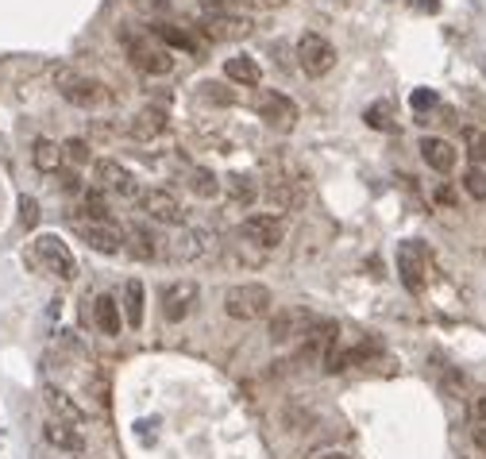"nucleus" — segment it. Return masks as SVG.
I'll return each mask as SVG.
<instances>
[{"label": "nucleus", "mask_w": 486, "mask_h": 459, "mask_svg": "<svg viewBox=\"0 0 486 459\" xmlns=\"http://www.w3.org/2000/svg\"><path fill=\"white\" fill-rule=\"evenodd\" d=\"M201 20V31L209 35V39L216 43H228V39H247V35L255 31V23L247 16H239V12H228L224 4H204L197 12Z\"/></svg>", "instance_id": "obj_3"}, {"label": "nucleus", "mask_w": 486, "mask_h": 459, "mask_svg": "<svg viewBox=\"0 0 486 459\" xmlns=\"http://www.w3.org/2000/svg\"><path fill=\"white\" fill-rule=\"evenodd\" d=\"M471 440H475V448L486 455V425H479V420H475V429H471Z\"/></svg>", "instance_id": "obj_38"}, {"label": "nucleus", "mask_w": 486, "mask_h": 459, "mask_svg": "<svg viewBox=\"0 0 486 459\" xmlns=\"http://www.w3.org/2000/svg\"><path fill=\"white\" fill-rule=\"evenodd\" d=\"M151 35L162 43V47H174V50H189V55H197V43H194V35L182 31V28H174V23H151Z\"/></svg>", "instance_id": "obj_22"}, {"label": "nucleus", "mask_w": 486, "mask_h": 459, "mask_svg": "<svg viewBox=\"0 0 486 459\" xmlns=\"http://www.w3.org/2000/svg\"><path fill=\"white\" fill-rule=\"evenodd\" d=\"M189 178V194L201 197V201H213L216 194H221V178H216L213 170H204V167H194L186 174Z\"/></svg>", "instance_id": "obj_25"}, {"label": "nucleus", "mask_w": 486, "mask_h": 459, "mask_svg": "<svg viewBox=\"0 0 486 459\" xmlns=\"http://www.w3.org/2000/svg\"><path fill=\"white\" fill-rule=\"evenodd\" d=\"M23 224H35V221H39V205H35V201H23Z\"/></svg>", "instance_id": "obj_39"}, {"label": "nucleus", "mask_w": 486, "mask_h": 459, "mask_svg": "<svg viewBox=\"0 0 486 459\" xmlns=\"http://www.w3.org/2000/svg\"><path fill=\"white\" fill-rule=\"evenodd\" d=\"M82 212H89V221H108V205H105V197H100V189H85Z\"/></svg>", "instance_id": "obj_31"}, {"label": "nucleus", "mask_w": 486, "mask_h": 459, "mask_svg": "<svg viewBox=\"0 0 486 459\" xmlns=\"http://www.w3.org/2000/svg\"><path fill=\"white\" fill-rule=\"evenodd\" d=\"M124 321H127V328H143V309H147V293H143V282L139 278H127L124 282Z\"/></svg>", "instance_id": "obj_19"}, {"label": "nucleus", "mask_w": 486, "mask_h": 459, "mask_svg": "<svg viewBox=\"0 0 486 459\" xmlns=\"http://www.w3.org/2000/svg\"><path fill=\"white\" fill-rule=\"evenodd\" d=\"M325 459H348V455H325Z\"/></svg>", "instance_id": "obj_41"}, {"label": "nucleus", "mask_w": 486, "mask_h": 459, "mask_svg": "<svg viewBox=\"0 0 486 459\" xmlns=\"http://www.w3.org/2000/svg\"><path fill=\"white\" fill-rule=\"evenodd\" d=\"M224 78L243 89H255L263 82V66L251 55H232V58H224Z\"/></svg>", "instance_id": "obj_18"}, {"label": "nucleus", "mask_w": 486, "mask_h": 459, "mask_svg": "<svg viewBox=\"0 0 486 459\" xmlns=\"http://www.w3.org/2000/svg\"><path fill=\"white\" fill-rule=\"evenodd\" d=\"M43 398H47V405H50V410L58 413V420H70V425H82V420H85V413H82L78 405H74V402H70V398H66V394H62V390L47 386V390H43Z\"/></svg>", "instance_id": "obj_26"}, {"label": "nucleus", "mask_w": 486, "mask_h": 459, "mask_svg": "<svg viewBox=\"0 0 486 459\" xmlns=\"http://www.w3.org/2000/svg\"><path fill=\"white\" fill-rule=\"evenodd\" d=\"M239 4H247V8H282V4H290V0H239Z\"/></svg>", "instance_id": "obj_37"}, {"label": "nucleus", "mask_w": 486, "mask_h": 459, "mask_svg": "<svg viewBox=\"0 0 486 459\" xmlns=\"http://www.w3.org/2000/svg\"><path fill=\"white\" fill-rule=\"evenodd\" d=\"M390 105H386V100H378V105H370L367 108V124L370 127H375V132H386V127H390Z\"/></svg>", "instance_id": "obj_33"}, {"label": "nucleus", "mask_w": 486, "mask_h": 459, "mask_svg": "<svg viewBox=\"0 0 486 459\" xmlns=\"http://www.w3.org/2000/svg\"><path fill=\"white\" fill-rule=\"evenodd\" d=\"M464 189L475 201H486V170L482 167H471L467 174H464Z\"/></svg>", "instance_id": "obj_32"}, {"label": "nucleus", "mask_w": 486, "mask_h": 459, "mask_svg": "<svg viewBox=\"0 0 486 459\" xmlns=\"http://www.w3.org/2000/svg\"><path fill=\"white\" fill-rule=\"evenodd\" d=\"M43 432H47V440L55 444V448H62V452H82L85 448V437L70 429V420H47Z\"/></svg>", "instance_id": "obj_21"}, {"label": "nucleus", "mask_w": 486, "mask_h": 459, "mask_svg": "<svg viewBox=\"0 0 486 459\" xmlns=\"http://www.w3.org/2000/svg\"><path fill=\"white\" fill-rule=\"evenodd\" d=\"M31 162H35V170H43V174H58L62 170V143H50V139H35V151H31Z\"/></svg>", "instance_id": "obj_24"}, {"label": "nucleus", "mask_w": 486, "mask_h": 459, "mask_svg": "<svg viewBox=\"0 0 486 459\" xmlns=\"http://www.w3.org/2000/svg\"><path fill=\"white\" fill-rule=\"evenodd\" d=\"M93 182L100 194H108V197H139V182H135V174L124 167L120 159H97L93 162Z\"/></svg>", "instance_id": "obj_8"}, {"label": "nucleus", "mask_w": 486, "mask_h": 459, "mask_svg": "<svg viewBox=\"0 0 486 459\" xmlns=\"http://www.w3.org/2000/svg\"><path fill=\"white\" fill-rule=\"evenodd\" d=\"M464 147H467V159L475 162V167H486V132H482V127H467Z\"/></svg>", "instance_id": "obj_27"}, {"label": "nucleus", "mask_w": 486, "mask_h": 459, "mask_svg": "<svg viewBox=\"0 0 486 459\" xmlns=\"http://www.w3.org/2000/svg\"><path fill=\"white\" fill-rule=\"evenodd\" d=\"M58 186H62V189H66V194H78V189H82V182H78V174H70V170H66V174H62V170H58Z\"/></svg>", "instance_id": "obj_35"}, {"label": "nucleus", "mask_w": 486, "mask_h": 459, "mask_svg": "<svg viewBox=\"0 0 486 459\" xmlns=\"http://www.w3.org/2000/svg\"><path fill=\"white\" fill-rule=\"evenodd\" d=\"M298 66L305 70V78H325L336 66V47H332L325 35L305 31L298 39Z\"/></svg>", "instance_id": "obj_6"}, {"label": "nucleus", "mask_w": 486, "mask_h": 459, "mask_svg": "<svg viewBox=\"0 0 486 459\" xmlns=\"http://www.w3.org/2000/svg\"><path fill=\"white\" fill-rule=\"evenodd\" d=\"M74 232L100 255H120L124 251V232L112 221H82V216H74Z\"/></svg>", "instance_id": "obj_12"}, {"label": "nucleus", "mask_w": 486, "mask_h": 459, "mask_svg": "<svg viewBox=\"0 0 486 459\" xmlns=\"http://www.w3.org/2000/svg\"><path fill=\"white\" fill-rule=\"evenodd\" d=\"M31 263L39 266V271H47V274L62 278V282H70V278L78 274V263H74V251H70L66 244H62L58 236H50V232L35 236V244H31Z\"/></svg>", "instance_id": "obj_4"}, {"label": "nucleus", "mask_w": 486, "mask_h": 459, "mask_svg": "<svg viewBox=\"0 0 486 459\" xmlns=\"http://www.w3.org/2000/svg\"><path fill=\"white\" fill-rule=\"evenodd\" d=\"M197 298H201V290H197L194 278H178V282H166V286H162L159 309H162V316H166L170 325H182L186 316L197 309Z\"/></svg>", "instance_id": "obj_7"}, {"label": "nucleus", "mask_w": 486, "mask_h": 459, "mask_svg": "<svg viewBox=\"0 0 486 459\" xmlns=\"http://www.w3.org/2000/svg\"><path fill=\"white\" fill-rule=\"evenodd\" d=\"M139 212L147 216L151 224H166V228H186V209L182 201H178V194H170V189H147L143 197H139Z\"/></svg>", "instance_id": "obj_9"}, {"label": "nucleus", "mask_w": 486, "mask_h": 459, "mask_svg": "<svg viewBox=\"0 0 486 459\" xmlns=\"http://www.w3.org/2000/svg\"><path fill=\"white\" fill-rule=\"evenodd\" d=\"M228 194H232L236 205H251L255 197H259V189H255L251 178H243V174H232L228 178Z\"/></svg>", "instance_id": "obj_28"}, {"label": "nucleus", "mask_w": 486, "mask_h": 459, "mask_svg": "<svg viewBox=\"0 0 486 459\" xmlns=\"http://www.w3.org/2000/svg\"><path fill=\"white\" fill-rule=\"evenodd\" d=\"M224 313L232 321H263L274 313V293L263 282H236L224 293Z\"/></svg>", "instance_id": "obj_1"}, {"label": "nucleus", "mask_w": 486, "mask_h": 459, "mask_svg": "<svg viewBox=\"0 0 486 459\" xmlns=\"http://www.w3.org/2000/svg\"><path fill=\"white\" fill-rule=\"evenodd\" d=\"M437 105V93H432V89H417L413 93V108H432Z\"/></svg>", "instance_id": "obj_34"}, {"label": "nucleus", "mask_w": 486, "mask_h": 459, "mask_svg": "<svg viewBox=\"0 0 486 459\" xmlns=\"http://www.w3.org/2000/svg\"><path fill=\"white\" fill-rule=\"evenodd\" d=\"M162 132H166V108L147 105L132 117V139H139V143H151V139H159Z\"/></svg>", "instance_id": "obj_17"}, {"label": "nucleus", "mask_w": 486, "mask_h": 459, "mask_svg": "<svg viewBox=\"0 0 486 459\" xmlns=\"http://www.w3.org/2000/svg\"><path fill=\"white\" fill-rule=\"evenodd\" d=\"M62 159L74 162V167H85V162L93 159V147H89L85 139H66V143H62Z\"/></svg>", "instance_id": "obj_30"}, {"label": "nucleus", "mask_w": 486, "mask_h": 459, "mask_svg": "<svg viewBox=\"0 0 486 459\" xmlns=\"http://www.w3.org/2000/svg\"><path fill=\"white\" fill-rule=\"evenodd\" d=\"M239 236L255 247H278L286 239V221L274 212H251L247 221L239 224Z\"/></svg>", "instance_id": "obj_11"}, {"label": "nucleus", "mask_w": 486, "mask_h": 459, "mask_svg": "<svg viewBox=\"0 0 486 459\" xmlns=\"http://www.w3.org/2000/svg\"><path fill=\"white\" fill-rule=\"evenodd\" d=\"M336 336H340V328L332 321H313V328L301 336V351L298 355L305 363H325L328 351L336 348Z\"/></svg>", "instance_id": "obj_14"}, {"label": "nucleus", "mask_w": 486, "mask_h": 459, "mask_svg": "<svg viewBox=\"0 0 486 459\" xmlns=\"http://www.w3.org/2000/svg\"><path fill=\"white\" fill-rule=\"evenodd\" d=\"M255 112H259V120L266 127H274V132H293V127H298V105H293L286 93H274V89L255 97Z\"/></svg>", "instance_id": "obj_10"}, {"label": "nucleus", "mask_w": 486, "mask_h": 459, "mask_svg": "<svg viewBox=\"0 0 486 459\" xmlns=\"http://www.w3.org/2000/svg\"><path fill=\"white\" fill-rule=\"evenodd\" d=\"M127 239H132V244H135V255H139V259H155V239H151L147 236V228L143 224H135V228H127V232H124V244H127Z\"/></svg>", "instance_id": "obj_29"}, {"label": "nucleus", "mask_w": 486, "mask_h": 459, "mask_svg": "<svg viewBox=\"0 0 486 459\" xmlns=\"http://www.w3.org/2000/svg\"><path fill=\"white\" fill-rule=\"evenodd\" d=\"M421 8H429V12H437L440 4H437V0H421Z\"/></svg>", "instance_id": "obj_40"}, {"label": "nucleus", "mask_w": 486, "mask_h": 459, "mask_svg": "<svg viewBox=\"0 0 486 459\" xmlns=\"http://www.w3.org/2000/svg\"><path fill=\"white\" fill-rule=\"evenodd\" d=\"M398 274H402V282L409 286V290H421L425 286V274H429V255H425V247L417 244V239H405V244L398 247Z\"/></svg>", "instance_id": "obj_15"}, {"label": "nucleus", "mask_w": 486, "mask_h": 459, "mask_svg": "<svg viewBox=\"0 0 486 459\" xmlns=\"http://www.w3.org/2000/svg\"><path fill=\"white\" fill-rule=\"evenodd\" d=\"M313 328V316L298 309V305H286V309H274L271 316V343H293L301 340Z\"/></svg>", "instance_id": "obj_13"}, {"label": "nucleus", "mask_w": 486, "mask_h": 459, "mask_svg": "<svg viewBox=\"0 0 486 459\" xmlns=\"http://www.w3.org/2000/svg\"><path fill=\"white\" fill-rule=\"evenodd\" d=\"M124 50H127V58H132V66L151 74V78H162V74L174 70L170 47H162L151 31H124Z\"/></svg>", "instance_id": "obj_2"}, {"label": "nucleus", "mask_w": 486, "mask_h": 459, "mask_svg": "<svg viewBox=\"0 0 486 459\" xmlns=\"http://www.w3.org/2000/svg\"><path fill=\"white\" fill-rule=\"evenodd\" d=\"M93 321L105 336H120V325H124V313H120V301L112 293H100L93 301Z\"/></svg>", "instance_id": "obj_20"}, {"label": "nucleus", "mask_w": 486, "mask_h": 459, "mask_svg": "<svg viewBox=\"0 0 486 459\" xmlns=\"http://www.w3.org/2000/svg\"><path fill=\"white\" fill-rule=\"evenodd\" d=\"M209 251V236L197 232V228H182V236L174 239V259H201Z\"/></svg>", "instance_id": "obj_23"}, {"label": "nucleus", "mask_w": 486, "mask_h": 459, "mask_svg": "<svg viewBox=\"0 0 486 459\" xmlns=\"http://www.w3.org/2000/svg\"><path fill=\"white\" fill-rule=\"evenodd\" d=\"M471 413H475L479 425H486V390H482V394H475V402H471Z\"/></svg>", "instance_id": "obj_36"}, {"label": "nucleus", "mask_w": 486, "mask_h": 459, "mask_svg": "<svg viewBox=\"0 0 486 459\" xmlns=\"http://www.w3.org/2000/svg\"><path fill=\"white\" fill-rule=\"evenodd\" d=\"M421 159L429 162L437 174H452L456 170V147L440 135H425L421 139Z\"/></svg>", "instance_id": "obj_16"}, {"label": "nucleus", "mask_w": 486, "mask_h": 459, "mask_svg": "<svg viewBox=\"0 0 486 459\" xmlns=\"http://www.w3.org/2000/svg\"><path fill=\"white\" fill-rule=\"evenodd\" d=\"M55 89L62 93V100H70L74 108H97L100 100L108 97V89L100 85L97 78H85V74L70 70V66H58L55 70Z\"/></svg>", "instance_id": "obj_5"}]
</instances>
